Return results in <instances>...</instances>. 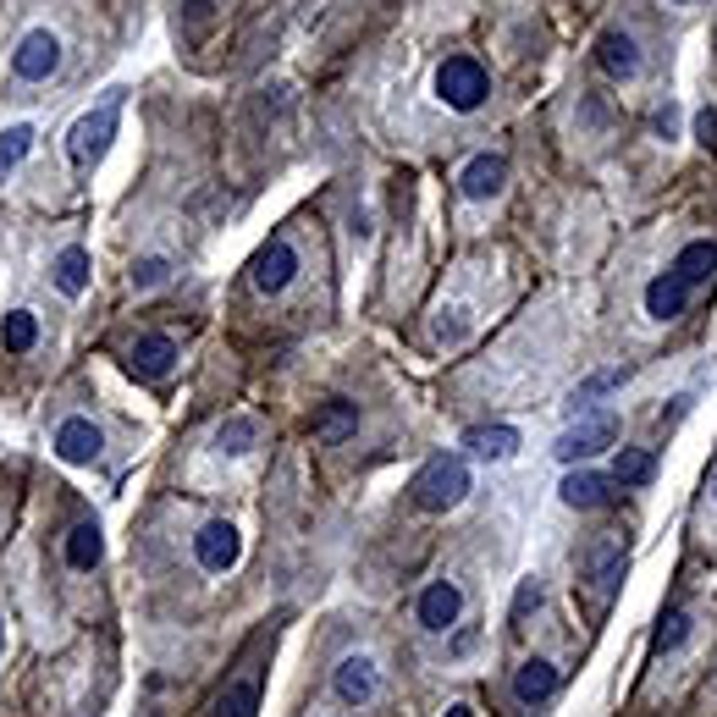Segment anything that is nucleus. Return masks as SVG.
<instances>
[{
	"mask_svg": "<svg viewBox=\"0 0 717 717\" xmlns=\"http://www.w3.org/2000/svg\"><path fill=\"white\" fill-rule=\"evenodd\" d=\"M530 607H541V585H536V579H525V585H519V601H514V618H525Z\"/></svg>",
	"mask_w": 717,
	"mask_h": 717,
	"instance_id": "obj_30",
	"label": "nucleus"
},
{
	"mask_svg": "<svg viewBox=\"0 0 717 717\" xmlns=\"http://www.w3.org/2000/svg\"><path fill=\"white\" fill-rule=\"evenodd\" d=\"M436 94H441L447 111H475L491 94V78H486V67L475 56H447L436 67Z\"/></svg>",
	"mask_w": 717,
	"mask_h": 717,
	"instance_id": "obj_3",
	"label": "nucleus"
},
{
	"mask_svg": "<svg viewBox=\"0 0 717 717\" xmlns=\"http://www.w3.org/2000/svg\"><path fill=\"white\" fill-rule=\"evenodd\" d=\"M0 342H6V353H28V348L39 342V320H33V309H11V315L0 320Z\"/></svg>",
	"mask_w": 717,
	"mask_h": 717,
	"instance_id": "obj_23",
	"label": "nucleus"
},
{
	"mask_svg": "<svg viewBox=\"0 0 717 717\" xmlns=\"http://www.w3.org/2000/svg\"><path fill=\"white\" fill-rule=\"evenodd\" d=\"M585 579H590L596 601H613V590H618V579H624V547H618V541H590V552H585Z\"/></svg>",
	"mask_w": 717,
	"mask_h": 717,
	"instance_id": "obj_11",
	"label": "nucleus"
},
{
	"mask_svg": "<svg viewBox=\"0 0 717 717\" xmlns=\"http://www.w3.org/2000/svg\"><path fill=\"white\" fill-rule=\"evenodd\" d=\"M447 717H475V707H447Z\"/></svg>",
	"mask_w": 717,
	"mask_h": 717,
	"instance_id": "obj_32",
	"label": "nucleus"
},
{
	"mask_svg": "<svg viewBox=\"0 0 717 717\" xmlns=\"http://www.w3.org/2000/svg\"><path fill=\"white\" fill-rule=\"evenodd\" d=\"M713 271H717V243H713V238L685 243V249H679V260H674V277H679L685 287H701Z\"/></svg>",
	"mask_w": 717,
	"mask_h": 717,
	"instance_id": "obj_19",
	"label": "nucleus"
},
{
	"mask_svg": "<svg viewBox=\"0 0 717 717\" xmlns=\"http://www.w3.org/2000/svg\"><path fill=\"white\" fill-rule=\"evenodd\" d=\"M0 651H6V624H0Z\"/></svg>",
	"mask_w": 717,
	"mask_h": 717,
	"instance_id": "obj_33",
	"label": "nucleus"
},
{
	"mask_svg": "<svg viewBox=\"0 0 717 717\" xmlns=\"http://www.w3.org/2000/svg\"><path fill=\"white\" fill-rule=\"evenodd\" d=\"M613 475H596V469H569L564 475V486H558V497L569 502V508H579V514H590V508H607L613 502Z\"/></svg>",
	"mask_w": 717,
	"mask_h": 717,
	"instance_id": "obj_10",
	"label": "nucleus"
},
{
	"mask_svg": "<svg viewBox=\"0 0 717 717\" xmlns=\"http://www.w3.org/2000/svg\"><path fill=\"white\" fill-rule=\"evenodd\" d=\"M685 303H690V287L679 282L674 271L657 277V282H646V315H651V320H679Z\"/></svg>",
	"mask_w": 717,
	"mask_h": 717,
	"instance_id": "obj_18",
	"label": "nucleus"
},
{
	"mask_svg": "<svg viewBox=\"0 0 717 717\" xmlns=\"http://www.w3.org/2000/svg\"><path fill=\"white\" fill-rule=\"evenodd\" d=\"M100 447H106V436H100L94 420H83V415H72V420L56 426V458H67V464H94Z\"/></svg>",
	"mask_w": 717,
	"mask_h": 717,
	"instance_id": "obj_9",
	"label": "nucleus"
},
{
	"mask_svg": "<svg viewBox=\"0 0 717 717\" xmlns=\"http://www.w3.org/2000/svg\"><path fill=\"white\" fill-rule=\"evenodd\" d=\"M255 713H260V685L255 679L227 685V696L216 701V717H255Z\"/></svg>",
	"mask_w": 717,
	"mask_h": 717,
	"instance_id": "obj_24",
	"label": "nucleus"
},
{
	"mask_svg": "<svg viewBox=\"0 0 717 717\" xmlns=\"http://www.w3.org/2000/svg\"><path fill=\"white\" fill-rule=\"evenodd\" d=\"M685 640H690V618H685V613H668V618L657 624V640H651V646H657V651H679Z\"/></svg>",
	"mask_w": 717,
	"mask_h": 717,
	"instance_id": "obj_28",
	"label": "nucleus"
},
{
	"mask_svg": "<svg viewBox=\"0 0 717 717\" xmlns=\"http://www.w3.org/2000/svg\"><path fill=\"white\" fill-rule=\"evenodd\" d=\"M331 690H337L348 707L376 701V663H370V657H342L337 674H331Z\"/></svg>",
	"mask_w": 717,
	"mask_h": 717,
	"instance_id": "obj_13",
	"label": "nucleus"
},
{
	"mask_svg": "<svg viewBox=\"0 0 717 717\" xmlns=\"http://www.w3.org/2000/svg\"><path fill=\"white\" fill-rule=\"evenodd\" d=\"M292 271H298V255H292V243L287 238H271L260 255H255V266H249V282L260 287V292H282L292 282Z\"/></svg>",
	"mask_w": 717,
	"mask_h": 717,
	"instance_id": "obj_8",
	"label": "nucleus"
},
{
	"mask_svg": "<svg viewBox=\"0 0 717 717\" xmlns=\"http://www.w3.org/2000/svg\"><path fill=\"white\" fill-rule=\"evenodd\" d=\"M613 480H618V486H651V480H657V458H651V452H640V447H618V458H613Z\"/></svg>",
	"mask_w": 717,
	"mask_h": 717,
	"instance_id": "obj_20",
	"label": "nucleus"
},
{
	"mask_svg": "<svg viewBox=\"0 0 717 717\" xmlns=\"http://www.w3.org/2000/svg\"><path fill=\"white\" fill-rule=\"evenodd\" d=\"M28 149H33V128H28V122H17V128L0 133V182H6V171H11Z\"/></svg>",
	"mask_w": 717,
	"mask_h": 717,
	"instance_id": "obj_26",
	"label": "nucleus"
},
{
	"mask_svg": "<svg viewBox=\"0 0 717 717\" xmlns=\"http://www.w3.org/2000/svg\"><path fill=\"white\" fill-rule=\"evenodd\" d=\"M56 67H61V39H56L50 28H33V33L17 44V56H11V72H17L22 83H44Z\"/></svg>",
	"mask_w": 717,
	"mask_h": 717,
	"instance_id": "obj_4",
	"label": "nucleus"
},
{
	"mask_svg": "<svg viewBox=\"0 0 717 717\" xmlns=\"http://www.w3.org/2000/svg\"><path fill=\"white\" fill-rule=\"evenodd\" d=\"M464 491H469V464L458 452H441V458H430L426 469H420V480H415V508L420 514H447V508L464 502Z\"/></svg>",
	"mask_w": 717,
	"mask_h": 717,
	"instance_id": "obj_2",
	"label": "nucleus"
},
{
	"mask_svg": "<svg viewBox=\"0 0 717 717\" xmlns=\"http://www.w3.org/2000/svg\"><path fill=\"white\" fill-rule=\"evenodd\" d=\"M56 287H61L67 298H78V292L89 287V249H78V243H72V249H61V255H56Z\"/></svg>",
	"mask_w": 717,
	"mask_h": 717,
	"instance_id": "obj_22",
	"label": "nucleus"
},
{
	"mask_svg": "<svg viewBox=\"0 0 717 717\" xmlns=\"http://www.w3.org/2000/svg\"><path fill=\"white\" fill-rule=\"evenodd\" d=\"M353 420H359V415H353V404L331 398V404L320 409V420H315V436H320V441H342V436L353 430Z\"/></svg>",
	"mask_w": 717,
	"mask_h": 717,
	"instance_id": "obj_25",
	"label": "nucleus"
},
{
	"mask_svg": "<svg viewBox=\"0 0 717 717\" xmlns=\"http://www.w3.org/2000/svg\"><path fill=\"white\" fill-rule=\"evenodd\" d=\"M713 491H717V480H713Z\"/></svg>",
	"mask_w": 717,
	"mask_h": 717,
	"instance_id": "obj_35",
	"label": "nucleus"
},
{
	"mask_svg": "<svg viewBox=\"0 0 717 717\" xmlns=\"http://www.w3.org/2000/svg\"><path fill=\"white\" fill-rule=\"evenodd\" d=\"M458 613H464V590L452 579H430L426 590H420V624H426L430 635H447L458 624Z\"/></svg>",
	"mask_w": 717,
	"mask_h": 717,
	"instance_id": "obj_7",
	"label": "nucleus"
},
{
	"mask_svg": "<svg viewBox=\"0 0 717 717\" xmlns=\"http://www.w3.org/2000/svg\"><path fill=\"white\" fill-rule=\"evenodd\" d=\"M464 447H469L475 458L502 464V458H514V452H519V430L514 426H469L464 430Z\"/></svg>",
	"mask_w": 717,
	"mask_h": 717,
	"instance_id": "obj_16",
	"label": "nucleus"
},
{
	"mask_svg": "<svg viewBox=\"0 0 717 717\" xmlns=\"http://www.w3.org/2000/svg\"><path fill=\"white\" fill-rule=\"evenodd\" d=\"M696 133H701V143L713 149L717 143V111H701V117H696Z\"/></svg>",
	"mask_w": 717,
	"mask_h": 717,
	"instance_id": "obj_31",
	"label": "nucleus"
},
{
	"mask_svg": "<svg viewBox=\"0 0 717 717\" xmlns=\"http://www.w3.org/2000/svg\"><path fill=\"white\" fill-rule=\"evenodd\" d=\"M171 365H177V342H171L166 331H143L139 342H133V370H139L143 381L171 376Z\"/></svg>",
	"mask_w": 717,
	"mask_h": 717,
	"instance_id": "obj_14",
	"label": "nucleus"
},
{
	"mask_svg": "<svg viewBox=\"0 0 717 717\" xmlns=\"http://www.w3.org/2000/svg\"><path fill=\"white\" fill-rule=\"evenodd\" d=\"M502 182H508V160H502V155H475V160L458 171L464 199H497Z\"/></svg>",
	"mask_w": 717,
	"mask_h": 717,
	"instance_id": "obj_12",
	"label": "nucleus"
},
{
	"mask_svg": "<svg viewBox=\"0 0 717 717\" xmlns=\"http://www.w3.org/2000/svg\"><path fill=\"white\" fill-rule=\"evenodd\" d=\"M193 558H199V569L227 574L238 558H243V536H238L227 519H210V525L193 536Z\"/></svg>",
	"mask_w": 717,
	"mask_h": 717,
	"instance_id": "obj_5",
	"label": "nucleus"
},
{
	"mask_svg": "<svg viewBox=\"0 0 717 717\" xmlns=\"http://www.w3.org/2000/svg\"><path fill=\"white\" fill-rule=\"evenodd\" d=\"M613 441H618V420H613V415H596V420H585V426L564 430L552 452H558L564 464H579V458H596V452L613 447Z\"/></svg>",
	"mask_w": 717,
	"mask_h": 717,
	"instance_id": "obj_6",
	"label": "nucleus"
},
{
	"mask_svg": "<svg viewBox=\"0 0 717 717\" xmlns=\"http://www.w3.org/2000/svg\"><path fill=\"white\" fill-rule=\"evenodd\" d=\"M106 558V536H100V525H78L72 536H67V564L72 569H94Z\"/></svg>",
	"mask_w": 717,
	"mask_h": 717,
	"instance_id": "obj_21",
	"label": "nucleus"
},
{
	"mask_svg": "<svg viewBox=\"0 0 717 717\" xmlns=\"http://www.w3.org/2000/svg\"><path fill=\"white\" fill-rule=\"evenodd\" d=\"M255 436H260V426H255V420H243V415H238V420H227V426L216 430V447H221V452H232V458H238V452H249V447H255Z\"/></svg>",
	"mask_w": 717,
	"mask_h": 717,
	"instance_id": "obj_27",
	"label": "nucleus"
},
{
	"mask_svg": "<svg viewBox=\"0 0 717 717\" xmlns=\"http://www.w3.org/2000/svg\"><path fill=\"white\" fill-rule=\"evenodd\" d=\"M122 100H128V89H111V94H106V106H100V111H89V117H78V128L67 133V160H72L78 171H89V166L111 149L117 122H122Z\"/></svg>",
	"mask_w": 717,
	"mask_h": 717,
	"instance_id": "obj_1",
	"label": "nucleus"
},
{
	"mask_svg": "<svg viewBox=\"0 0 717 717\" xmlns=\"http://www.w3.org/2000/svg\"><path fill=\"white\" fill-rule=\"evenodd\" d=\"M166 277H171V266H166L160 255H149V260H139V266H133V287H139V292H149V287H160Z\"/></svg>",
	"mask_w": 717,
	"mask_h": 717,
	"instance_id": "obj_29",
	"label": "nucleus"
},
{
	"mask_svg": "<svg viewBox=\"0 0 717 717\" xmlns=\"http://www.w3.org/2000/svg\"><path fill=\"white\" fill-rule=\"evenodd\" d=\"M552 690H558V668H552L547 657H530V663L514 674V696H519L525 707H541Z\"/></svg>",
	"mask_w": 717,
	"mask_h": 717,
	"instance_id": "obj_17",
	"label": "nucleus"
},
{
	"mask_svg": "<svg viewBox=\"0 0 717 717\" xmlns=\"http://www.w3.org/2000/svg\"><path fill=\"white\" fill-rule=\"evenodd\" d=\"M596 61H601V72H613V78H635V72H640V50H635V39H629L624 28H607V33L596 39Z\"/></svg>",
	"mask_w": 717,
	"mask_h": 717,
	"instance_id": "obj_15",
	"label": "nucleus"
},
{
	"mask_svg": "<svg viewBox=\"0 0 717 717\" xmlns=\"http://www.w3.org/2000/svg\"><path fill=\"white\" fill-rule=\"evenodd\" d=\"M679 6H701V0H679Z\"/></svg>",
	"mask_w": 717,
	"mask_h": 717,
	"instance_id": "obj_34",
	"label": "nucleus"
}]
</instances>
